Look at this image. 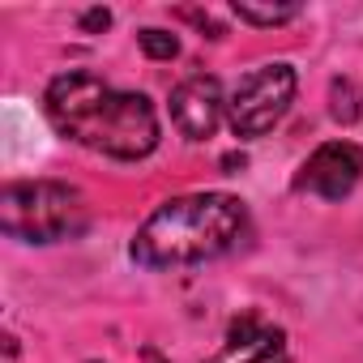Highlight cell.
Returning <instances> with one entry per match:
<instances>
[{"mask_svg": "<svg viewBox=\"0 0 363 363\" xmlns=\"http://www.w3.org/2000/svg\"><path fill=\"white\" fill-rule=\"evenodd\" d=\"M248 363H286V333L265 329V337L248 350Z\"/></svg>", "mask_w": 363, "mask_h": 363, "instance_id": "10", "label": "cell"}, {"mask_svg": "<svg viewBox=\"0 0 363 363\" xmlns=\"http://www.w3.org/2000/svg\"><path fill=\"white\" fill-rule=\"evenodd\" d=\"M329 99H333V120H342V124H354L359 116H363V103H359V90H354V82H333V90H329Z\"/></svg>", "mask_w": 363, "mask_h": 363, "instance_id": "8", "label": "cell"}, {"mask_svg": "<svg viewBox=\"0 0 363 363\" xmlns=\"http://www.w3.org/2000/svg\"><path fill=\"white\" fill-rule=\"evenodd\" d=\"M359 175H363V150H359L354 141H325V145L303 162L295 189L316 193V197H325V201H342V197L354 193Z\"/></svg>", "mask_w": 363, "mask_h": 363, "instance_id": "5", "label": "cell"}, {"mask_svg": "<svg viewBox=\"0 0 363 363\" xmlns=\"http://www.w3.org/2000/svg\"><path fill=\"white\" fill-rule=\"evenodd\" d=\"M137 43H141V52H145L150 60H175V56H179V39H175L171 30H158V26L141 30Z\"/></svg>", "mask_w": 363, "mask_h": 363, "instance_id": "9", "label": "cell"}, {"mask_svg": "<svg viewBox=\"0 0 363 363\" xmlns=\"http://www.w3.org/2000/svg\"><path fill=\"white\" fill-rule=\"evenodd\" d=\"M0 231L22 244H60L86 231V197L56 179H22L0 193Z\"/></svg>", "mask_w": 363, "mask_h": 363, "instance_id": "3", "label": "cell"}, {"mask_svg": "<svg viewBox=\"0 0 363 363\" xmlns=\"http://www.w3.org/2000/svg\"><path fill=\"white\" fill-rule=\"evenodd\" d=\"M150 363H162V359H154V354H150Z\"/></svg>", "mask_w": 363, "mask_h": 363, "instance_id": "13", "label": "cell"}, {"mask_svg": "<svg viewBox=\"0 0 363 363\" xmlns=\"http://www.w3.org/2000/svg\"><path fill=\"white\" fill-rule=\"evenodd\" d=\"M82 26H86V30H107V26H111V13H107V9H90V13L82 18Z\"/></svg>", "mask_w": 363, "mask_h": 363, "instance_id": "12", "label": "cell"}, {"mask_svg": "<svg viewBox=\"0 0 363 363\" xmlns=\"http://www.w3.org/2000/svg\"><path fill=\"white\" fill-rule=\"evenodd\" d=\"M235 18L252 22V26H282L291 18H299V9L295 5H235Z\"/></svg>", "mask_w": 363, "mask_h": 363, "instance_id": "7", "label": "cell"}, {"mask_svg": "<svg viewBox=\"0 0 363 363\" xmlns=\"http://www.w3.org/2000/svg\"><path fill=\"white\" fill-rule=\"evenodd\" d=\"M223 111H227V99H223L218 77L193 73V77H184L171 90V120H175L179 133L193 137V141L210 137L223 124Z\"/></svg>", "mask_w": 363, "mask_h": 363, "instance_id": "6", "label": "cell"}, {"mask_svg": "<svg viewBox=\"0 0 363 363\" xmlns=\"http://www.w3.org/2000/svg\"><path fill=\"white\" fill-rule=\"evenodd\" d=\"M291 99H295V69L261 65L227 99V120H231L235 137H261L291 111Z\"/></svg>", "mask_w": 363, "mask_h": 363, "instance_id": "4", "label": "cell"}, {"mask_svg": "<svg viewBox=\"0 0 363 363\" xmlns=\"http://www.w3.org/2000/svg\"><path fill=\"white\" fill-rule=\"evenodd\" d=\"M48 120L60 137L107 154L137 162L158 145V116L145 94L116 90L94 73H60L48 86Z\"/></svg>", "mask_w": 363, "mask_h": 363, "instance_id": "1", "label": "cell"}, {"mask_svg": "<svg viewBox=\"0 0 363 363\" xmlns=\"http://www.w3.org/2000/svg\"><path fill=\"white\" fill-rule=\"evenodd\" d=\"M261 337H265V329H261L252 316H240V320L231 325V333H227V346H231V350H240V354H248Z\"/></svg>", "mask_w": 363, "mask_h": 363, "instance_id": "11", "label": "cell"}, {"mask_svg": "<svg viewBox=\"0 0 363 363\" xmlns=\"http://www.w3.org/2000/svg\"><path fill=\"white\" fill-rule=\"evenodd\" d=\"M248 235V210L231 193H193L158 206L133 240V261L150 269L197 265L231 252Z\"/></svg>", "mask_w": 363, "mask_h": 363, "instance_id": "2", "label": "cell"}]
</instances>
